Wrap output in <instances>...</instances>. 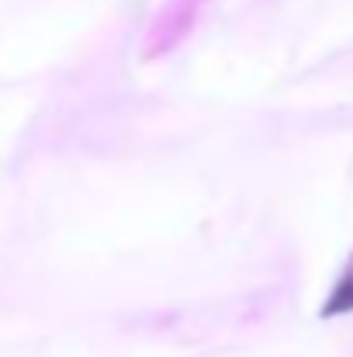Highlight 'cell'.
Masks as SVG:
<instances>
[{"label": "cell", "mask_w": 353, "mask_h": 357, "mask_svg": "<svg viewBox=\"0 0 353 357\" xmlns=\"http://www.w3.org/2000/svg\"><path fill=\"white\" fill-rule=\"evenodd\" d=\"M343 312H353V267L340 278V284L333 288L329 302L322 305V316H343Z\"/></svg>", "instance_id": "cell-1"}]
</instances>
